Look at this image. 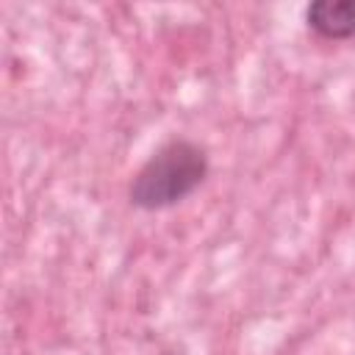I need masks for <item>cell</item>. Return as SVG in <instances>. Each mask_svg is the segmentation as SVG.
<instances>
[{
    "label": "cell",
    "instance_id": "2",
    "mask_svg": "<svg viewBox=\"0 0 355 355\" xmlns=\"http://www.w3.org/2000/svg\"><path fill=\"white\" fill-rule=\"evenodd\" d=\"M305 22L324 39H352L355 36V0H313L305 8Z\"/></svg>",
    "mask_w": 355,
    "mask_h": 355
},
{
    "label": "cell",
    "instance_id": "1",
    "mask_svg": "<svg viewBox=\"0 0 355 355\" xmlns=\"http://www.w3.org/2000/svg\"><path fill=\"white\" fill-rule=\"evenodd\" d=\"M208 175V155L197 141L172 139L158 147L130 180V202L141 211H161L194 194Z\"/></svg>",
    "mask_w": 355,
    "mask_h": 355
}]
</instances>
